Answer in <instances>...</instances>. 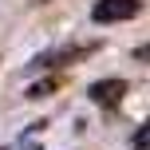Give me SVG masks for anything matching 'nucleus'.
I'll return each mask as SVG.
<instances>
[{
    "label": "nucleus",
    "instance_id": "1",
    "mask_svg": "<svg viewBox=\"0 0 150 150\" xmlns=\"http://www.w3.org/2000/svg\"><path fill=\"white\" fill-rule=\"evenodd\" d=\"M91 52H99V40H87V44H67V47H52V52L36 55V63H32V67H36V71H44V67H67V63L87 59Z\"/></svg>",
    "mask_w": 150,
    "mask_h": 150
},
{
    "label": "nucleus",
    "instance_id": "2",
    "mask_svg": "<svg viewBox=\"0 0 150 150\" xmlns=\"http://www.w3.org/2000/svg\"><path fill=\"white\" fill-rule=\"evenodd\" d=\"M134 16H142V0H95V8H91L95 24H122Z\"/></svg>",
    "mask_w": 150,
    "mask_h": 150
},
{
    "label": "nucleus",
    "instance_id": "3",
    "mask_svg": "<svg viewBox=\"0 0 150 150\" xmlns=\"http://www.w3.org/2000/svg\"><path fill=\"white\" fill-rule=\"evenodd\" d=\"M122 95H127V79H99L87 87V99L95 107H103V111H111V107L122 103Z\"/></svg>",
    "mask_w": 150,
    "mask_h": 150
},
{
    "label": "nucleus",
    "instance_id": "4",
    "mask_svg": "<svg viewBox=\"0 0 150 150\" xmlns=\"http://www.w3.org/2000/svg\"><path fill=\"white\" fill-rule=\"evenodd\" d=\"M59 87H63V79H59V75H44L40 83H32V87L24 91V99H32V103H36V99H47V95H55Z\"/></svg>",
    "mask_w": 150,
    "mask_h": 150
},
{
    "label": "nucleus",
    "instance_id": "5",
    "mask_svg": "<svg viewBox=\"0 0 150 150\" xmlns=\"http://www.w3.org/2000/svg\"><path fill=\"white\" fill-rule=\"evenodd\" d=\"M146 146V127H138V134H134V150H142Z\"/></svg>",
    "mask_w": 150,
    "mask_h": 150
},
{
    "label": "nucleus",
    "instance_id": "6",
    "mask_svg": "<svg viewBox=\"0 0 150 150\" xmlns=\"http://www.w3.org/2000/svg\"><path fill=\"white\" fill-rule=\"evenodd\" d=\"M36 4H47V0H36Z\"/></svg>",
    "mask_w": 150,
    "mask_h": 150
}]
</instances>
